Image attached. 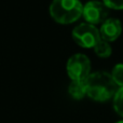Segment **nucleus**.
<instances>
[{
    "label": "nucleus",
    "instance_id": "9",
    "mask_svg": "<svg viewBox=\"0 0 123 123\" xmlns=\"http://www.w3.org/2000/svg\"><path fill=\"white\" fill-rule=\"evenodd\" d=\"M113 109L120 117L123 118V86L119 87L113 96Z\"/></svg>",
    "mask_w": 123,
    "mask_h": 123
},
{
    "label": "nucleus",
    "instance_id": "2",
    "mask_svg": "<svg viewBox=\"0 0 123 123\" xmlns=\"http://www.w3.org/2000/svg\"><path fill=\"white\" fill-rule=\"evenodd\" d=\"M83 4L80 0H53L50 4V15L58 24L68 25L82 16Z\"/></svg>",
    "mask_w": 123,
    "mask_h": 123
},
{
    "label": "nucleus",
    "instance_id": "5",
    "mask_svg": "<svg viewBox=\"0 0 123 123\" xmlns=\"http://www.w3.org/2000/svg\"><path fill=\"white\" fill-rule=\"evenodd\" d=\"M108 10L109 9L103 1L91 0L83 6L82 16L86 23L96 26L98 24H103L108 18Z\"/></svg>",
    "mask_w": 123,
    "mask_h": 123
},
{
    "label": "nucleus",
    "instance_id": "3",
    "mask_svg": "<svg viewBox=\"0 0 123 123\" xmlns=\"http://www.w3.org/2000/svg\"><path fill=\"white\" fill-rule=\"evenodd\" d=\"M74 41L83 49H93L100 40L99 30L95 25L89 23H81L72 29Z\"/></svg>",
    "mask_w": 123,
    "mask_h": 123
},
{
    "label": "nucleus",
    "instance_id": "8",
    "mask_svg": "<svg viewBox=\"0 0 123 123\" xmlns=\"http://www.w3.org/2000/svg\"><path fill=\"white\" fill-rule=\"evenodd\" d=\"M93 50H94V53L100 58H108L111 55V53H112V49H111L110 43L105 40H102V39L93 48Z\"/></svg>",
    "mask_w": 123,
    "mask_h": 123
},
{
    "label": "nucleus",
    "instance_id": "1",
    "mask_svg": "<svg viewBox=\"0 0 123 123\" xmlns=\"http://www.w3.org/2000/svg\"><path fill=\"white\" fill-rule=\"evenodd\" d=\"M86 95L95 102H107L115 96L118 85L110 74L106 71H96L85 79Z\"/></svg>",
    "mask_w": 123,
    "mask_h": 123
},
{
    "label": "nucleus",
    "instance_id": "6",
    "mask_svg": "<svg viewBox=\"0 0 123 123\" xmlns=\"http://www.w3.org/2000/svg\"><path fill=\"white\" fill-rule=\"evenodd\" d=\"M99 36L102 40L107 42L116 41L122 34V24L116 17H108L103 24H100Z\"/></svg>",
    "mask_w": 123,
    "mask_h": 123
},
{
    "label": "nucleus",
    "instance_id": "12",
    "mask_svg": "<svg viewBox=\"0 0 123 123\" xmlns=\"http://www.w3.org/2000/svg\"><path fill=\"white\" fill-rule=\"evenodd\" d=\"M116 123H123V120H120V121H117Z\"/></svg>",
    "mask_w": 123,
    "mask_h": 123
},
{
    "label": "nucleus",
    "instance_id": "4",
    "mask_svg": "<svg viewBox=\"0 0 123 123\" xmlns=\"http://www.w3.org/2000/svg\"><path fill=\"white\" fill-rule=\"evenodd\" d=\"M66 71L71 81L85 80L91 74L90 58L82 53L74 54L67 61Z\"/></svg>",
    "mask_w": 123,
    "mask_h": 123
},
{
    "label": "nucleus",
    "instance_id": "10",
    "mask_svg": "<svg viewBox=\"0 0 123 123\" xmlns=\"http://www.w3.org/2000/svg\"><path fill=\"white\" fill-rule=\"evenodd\" d=\"M110 74L112 77L113 81L116 82V84L118 85V87H122L123 86V64H117L112 68V71H111Z\"/></svg>",
    "mask_w": 123,
    "mask_h": 123
},
{
    "label": "nucleus",
    "instance_id": "11",
    "mask_svg": "<svg viewBox=\"0 0 123 123\" xmlns=\"http://www.w3.org/2000/svg\"><path fill=\"white\" fill-rule=\"evenodd\" d=\"M103 2L111 10H123V0H103Z\"/></svg>",
    "mask_w": 123,
    "mask_h": 123
},
{
    "label": "nucleus",
    "instance_id": "7",
    "mask_svg": "<svg viewBox=\"0 0 123 123\" xmlns=\"http://www.w3.org/2000/svg\"><path fill=\"white\" fill-rule=\"evenodd\" d=\"M68 93L74 99H82L86 96V84L85 80L81 81H71L68 86Z\"/></svg>",
    "mask_w": 123,
    "mask_h": 123
}]
</instances>
